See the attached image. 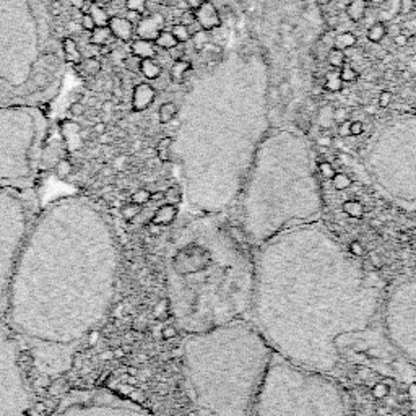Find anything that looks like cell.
I'll return each instance as SVG.
<instances>
[{"instance_id": "obj_1", "label": "cell", "mask_w": 416, "mask_h": 416, "mask_svg": "<svg viewBox=\"0 0 416 416\" xmlns=\"http://www.w3.org/2000/svg\"><path fill=\"white\" fill-rule=\"evenodd\" d=\"M382 282L319 221L294 226L257 248L249 321L275 355L332 376L338 345L369 328Z\"/></svg>"}, {"instance_id": "obj_2", "label": "cell", "mask_w": 416, "mask_h": 416, "mask_svg": "<svg viewBox=\"0 0 416 416\" xmlns=\"http://www.w3.org/2000/svg\"><path fill=\"white\" fill-rule=\"evenodd\" d=\"M120 272L109 216L86 197H65L33 218L3 316L31 342L72 346L108 316Z\"/></svg>"}, {"instance_id": "obj_3", "label": "cell", "mask_w": 416, "mask_h": 416, "mask_svg": "<svg viewBox=\"0 0 416 416\" xmlns=\"http://www.w3.org/2000/svg\"><path fill=\"white\" fill-rule=\"evenodd\" d=\"M164 283L169 311L186 335L241 321L253 306V246L221 215H195L169 239Z\"/></svg>"}, {"instance_id": "obj_4", "label": "cell", "mask_w": 416, "mask_h": 416, "mask_svg": "<svg viewBox=\"0 0 416 416\" xmlns=\"http://www.w3.org/2000/svg\"><path fill=\"white\" fill-rule=\"evenodd\" d=\"M273 350L248 319L186 335L182 367L197 416H253Z\"/></svg>"}, {"instance_id": "obj_5", "label": "cell", "mask_w": 416, "mask_h": 416, "mask_svg": "<svg viewBox=\"0 0 416 416\" xmlns=\"http://www.w3.org/2000/svg\"><path fill=\"white\" fill-rule=\"evenodd\" d=\"M45 0H0V108L41 106L61 95L67 62Z\"/></svg>"}, {"instance_id": "obj_6", "label": "cell", "mask_w": 416, "mask_h": 416, "mask_svg": "<svg viewBox=\"0 0 416 416\" xmlns=\"http://www.w3.org/2000/svg\"><path fill=\"white\" fill-rule=\"evenodd\" d=\"M236 203L238 230L255 249L294 226L316 223L323 210L306 152L291 143L267 148L249 169Z\"/></svg>"}, {"instance_id": "obj_7", "label": "cell", "mask_w": 416, "mask_h": 416, "mask_svg": "<svg viewBox=\"0 0 416 416\" xmlns=\"http://www.w3.org/2000/svg\"><path fill=\"white\" fill-rule=\"evenodd\" d=\"M253 416H348L345 395L328 374L275 355Z\"/></svg>"}, {"instance_id": "obj_8", "label": "cell", "mask_w": 416, "mask_h": 416, "mask_svg": "<svg viewBox=\"0 0 416 416\" xmlns=\"http://www.w3.org/2000/svg\"><path fill=\"white\" fill-rule=\"evenodd\" d=\"M51 122L46 108H0V182L23 186L35 176Z\"/></svg>"}, {"instance_id": "obj_9", "label": "cell", "mask_w": 416, "mask_h": 416, "mask_svg": "<svg viewBox=\"0 0 416 416\" xmlns=\"http://www.w3.org/2000/svg\"><path fill=\"white\" fill-rule=\"evenodd\" d=\"M20 187L0 182V312L6 307L13 270L33 223Z\"/></svg>"}, {"instance_id": "obj_10", "label": "cell", "mask_w": 416, "mask_h": 416, "mask_svg": "<svg viewBox=\"0 0 416 416\" xmlns=\"http://www.w3.org/2000/svg\"><path fill=\"white\" fill-rule=\"evenodd\" d=\"M371 171L379 189L400 203L416 208V142H389L376 150Z\"/></svg>"}, {"instance_id": "obj_11", "label": "cell", "mask_w": 416, "mask_h": 416, "mask_svg": "<svg viewBox=\"0 0 416 416\" xmlns=\"http://www.w3.org/2000/svg\"><path fill=\"white\" fill-rule=\"evenodd\" d=\"M0 416H36L13 330L0 322Z\"/></svg>"}, {"instance_id": "obj_12", "label": "cell", "mask_w": 416, "mask_h": 416, "mask_svg": "<svg viewBox=\"0 0 416 416\" xmlns=\"http://www.w3.org/2000/svg\"><path fill=\"white\" fill-rule=\"evenodd\" d=\"M384 330L397 351L416 366V275L397 285L387 296Z\"/></svg>"}, {"instance_id": "obj_13", "label": "cell", "mask_w": 416, "mask_h": 416, "mask_svg": "<svg viewBox=\"0 0 416 416\" xmlns=\"http://www.w3.org/2000/svg\"><path fill=\"white\" fill-rule=\"evenodd\" d=\"M56 416H154L142 405L109 390L74 392L62 401Z\"/></svg>"}, {"instance_id": "obj_14", "label": "cell", "mask_w": 416, "mask_h": 416, "mask_svg": "<svg viewBox=\"0 0 416 416\" xmlns=\"http://www.w3.org/2000/svg\"><path fill=\"white\" fill-rule=\"evenodd\" d=\"M164 28V17L161 13H150L147 17H142V20L137 23V35L140 40L153 41L157 40L159 33Z\"/></svg>"}, {"instance_id": "obj_15", "label": "cell", "mask_w": 416, "mask_h": 416, "mask_svg": "<svg viewBox=\"0 0 416 416\" xmlns=\"http://www.w3.org/2000/svg\"><path fill=\"white\" fill-rule=\"evenodd\" d=\"M195 18H197L198 25L202 26V30H205V31L215 30V28L221 26V18L218 15V12H216L215 6L210 2V0H207V2L203 3L198 10H195Z\"/></svg>"}, {"instance_id": "obj_16", "label": "cell", "mask_w": 416, "mask_h": 416, "mask_svg": "<svg viewBox=\"0 0 416 416\" xmlns=\"http://www.w3.org/2000/svg\"><path fill=\"white\" fill-rule=\"evenodd\" d=\"M157 98V90L150 83H138L134 88L132 93V109L134 111H145L153 104Z\"/></svg>"}, {"instance_id": "obj_17", "label": "cell", "mask_w": 416, "mask_h": 416, "mask_svg": "<svg viewBox=\"0 0 416 416\" xmlns=\"http://www.w3.org/2000/svg\"><path fill=\"white\" fill-rule=\"evenodd\" d=\"M108 26L114 38H118V40L124 42L132 41L134 25L125 17H111L108 22Z\"/></svg>"}, {"instance_id": "obj_18", "label": "cell", "mask_w": 416, "mask_h": 416, "mask_svg": "<svg viewBox=\"0 0 416 416\" xmlns=\"http://www.w3.org/2000/svg\"><path fill=\"white\" fill-rule=\"evenodd\" d=\"M130 51L134 56H137L138 59H153L157 56V45L153 41L147 40H135L130 45Z\"/></svg>"}, {"instance_id": "obj_19", "label": "cell", "mask_w": 416, "mask_h": 416, "mask_svg": "<svg viewBox=\"0 0 416 416\" xmlns=\"http://www.w3.org/2000/svg\"><path fill=\"white\" fill-rule=\"evenodd\" d=\"M62 49H64L67 65L80 64V62L83 61V56H81V52L79 49V45H77V41L72 40V38H62Z\"/></svg>"}, {"instance_id": "obj_20", "label": "cell", "mask_w": 416, "mask_h": 416, "mask_svg": "<svg viewBox=\"0 0 416 416\" xmlns=\"http://www.w3.org/2000/svg\"><path fill=\"white\" fill-rule=\"evenodd\" d=\"M191 70H192V64L189 61H184V59L174 61L171 70H169V79H171V81H174V83H184Z\"/></svg>"}, {"instance_id": "obj_21", "label": "cell", "mask_w": 416, "mask_h": 416, "mask_svg": "<svg viewBox=\"0 0 416 416\" xmlns=\"http://www.w3.org/2000/svg\"><path fill=\"white\" fill-rule=\"evenodd\" d=\"M366 8H367V2L366 0H351L346 7V15L351 22H361L366 15Z\"/></svg>"}, {"instance_id": "obj_22", "label": "cell", "mask_w": 416, "mask_h": 416, "mask_svg": "<svg viewBox=\"0 0 416 416\" xmlns=\"http://www.w3.org/2000/svg\"><path fill=\"white\" fill-rule=\"evenodd\" d=\"M111 38L113 36V33H111L109 26H96L93 31H90V45H95V46H106L109 45Z\"/></svg>"}, {"instance_id": "obj_23", "label": "cell", "mask_w": 416, "mask_h": 416, "mask_svg": "<svg viewBox=\"0 0 416 416\" xmlns=\"http://www.w3.org/2000/svg\"><path fill=\"white\" fill-rule=\"evenodd\" d=\"M140 74H142L145 79H148L150 81L157 79L163 74L161 65L158 62H154L153 59H143L142 64H140Z\"/></svg>"}, {"instance_id": "obj_24", "label": "cell", "mask_w": 416, "mask_h": 416, "mask_svg": "<svg viewBox=\"0 0 416 416\" xmlns=\"http://www.w3.org/2000/svg\"><path fill=\"white\" fill-rule=\"evenodd\" d=\"M177 113H179V108L176 103H171V101H169V103H163L158 109L159 122L169 124L174 118H176Z\"/></svg>"}, {"instance_id": "obj_25", "label": "cell", "mask_w": 416, "mask_h": 416, "mask_svg": "<svg viewBox=\"0 0 416 416\" xmlns=\"http://www.w3.org/2000/svg\"><path fill=\"white\" fill-rule=\"evenodd\" d=\"M356 36L353 35V33H340V35L335 36V40H333V46H335V49H340V51H345V49H350L356 45Z\"/></svg>"}, {"instance_id": "obj_26", "label": "cell", "mask_w": 416, "mask_h": 416, "mask_svg": "<svg viewBox=\"0 0 416 416\" xmlns=\"http://www.w3.org/2000/svg\"><path fill=\"white\" fill-rule=\"evenodd\" d=\"M88 13L91 17H93L96 26H106V25H108L111 17H108V13H106L104 8L101 6H98V3H95V2L91 3L90 8H88Z\"/></svg>"}, {"instance_id": "obj_27", "label": "cell", "mask_w": 416, "mask_h": 416, "mask_svg": "<svg viewBox=\"0 0 416 416\" xmlns=\"http://www.w3.org/2000/svg\"><path fill=\"white\" fill-rule=\"evenodd\" d=\"M387 36V26L385 23L382 22H377L372 25L369 30H367V40H369L371 42H382L384 41V38Z\"/></svg>"}, {"instance_id": "obj_28", "label": "cell", "mask_w": 416, "mask_h": 416, "mask_svg": "<svg viewBox=\"0 0 416 416\" xmlns=\"http://www.w3.org/2000/svg\"><path fill=\"white\" fill-rule=\"evenodd\" d=\"M154 45H157L158 47H161V49H173V47L179 46V41L174 38V35L171 31H161L158 35L157 40H154Z\"/></svg>"}, {"instance_id": "obj_29", "label": "cell", "mask_w": 416, "mask_h": 416, "mask_svg": "<svg viewBox=\"0 0 416 416\" xmlns=\"http://www.w3.org/2000/svg\"><path fill=\"white\" fill-rule=\"evenodd\" d=\"M80 69L85 72V75H90V77H96L101 72V62L96 59V57H86L80 62Z\"/></svg>"}, {"instance_id": "obj_30", "label": "cell", "mask_w": 416, "mask_h": 416, "mask_svg": "<svg viewBox=\"0 0 416 416\" xmlns=\"http://www.w3.org/2000/svg\"><path fill=\"white\" fill-rule=\"evenodd\" d=\"M323 88L330 93H338V91L343 90V80L340 79V74L337 72H328L326 75V83H323Z\"/></svg>"}, {"instance_id": "obj_31", "label": "cell", "mask_w": 416, "mask_h": 416, "mask_svg": "<svg viewBox=\"0 0 416 416\" xmlns=\"http://www.w3.org/2000/svg\"><path fill=\"white\" fill-rule=\"evenodd\" d=\"M191 38H192V45L197 51L205 49L208 42H210V36H208V31L205 30H198L195 33H192Z\"/></svg>"}, {"instance_id": "obj_32", "label": "cell", "mask_w": 416, "mask_h": 416, "mask_svg": "<svg viewBox=\"0 0 416 416\" xmlns=\"http://www.w3.org/2000/svg\"><path fill=\"white\" fill-rule=\"evenodd\" d=\"M327 62L333 67V69H342V67L345 65V54H343V51L333 47V49H330V52L327 54Z\"/></svg>"}, {"instance_id": "obj_33", "label": "cell", "mask_w": 416, "mask_h": 416, "mask_svg": "<svg viewBox=\"0 0 416 416\" xmlns=\"http://www.w3.org/2000/svg\"><path fill=\"white\" fill-rule=\"evenodd\" d=\"M171 33H173L174 38H176V40H177L179 42H186V41L191 40V31H189V28H187V26L181 25V23H177V25H174V26H173V30H171Z\"/></svg>"}, {"instance_id": "obj_34", "label": "cell", "mask_w": 416, "mask_h": 416, "mask_svg": "<svg viewBox=\"0 0 416 416\" xmlns=\"http://www.w3.org/2000/svg\"><path fill=\"white\" fill-rule=\"evenodd\" d=\"M358 77H360V75H358V72L355 69H351V67H342L340 79L343 80V83H345V81L351 83V81L358 80Z\"/></svg>"}, {"instance_id": "obj_35", "label": "cell", "mask_w": 416, "mask_h": 416, "mask_svg": "<svg viewBox=\"0 0 416 416\" xmlns=\"http://www.w3.org/2000/svg\"><path fill=\"white\" fill-rule=\"evenodd\" d=\"M80 26L83 28V30H86V31H93L95 28H96V23H95V20H93V17H91L88 12H86V13H81Z\"/></svg>"}, {"instance_id": "obj_36", "label": "cell", "mask_w": 416, "mask_h": 416, "mask_svg": "<svg viewBox=\"0 0 416 416\" xmlns=\"http://www.w3.org/2000/svg\"><path fill=\"white\" fill-rule=\"evenodd\" d=\"M415 10V0H399L400 15H408Z\"/></svg>"}, {"instance_id": "obj_37", "label": "cell", "mask_w": 416, "mask_h": 416, "mask_svg": "<svg viewBox=\"0 0 416 416\" xmlns=\"http://www.w3.org/2000/svg\"><path fill=\"white\" fill-rule=\"evenodd\" d=\"M127 8L143 13L145 8H147V0H127Z\"/></svg>"}, {"instance_id": "obj_38", "label": "cell", "mask_w": 416, "mask_h": 416, "mask_svg": "<svg viewBox=\"0 0 416 416\" xmlns=\"http://www.w3.org/2000/svg\"><path fill=\"white\" fill-rule=\"evenodd\" d=\"M193 23H197V18H195V12H182L181 15V25L184 26H192Z\"/></svg>"}, {"instance_id": "obj_39", "label": "cell", "mask_w": 416, "mask_h": 416, "mask_svg": "<svg viewBox=\"0 0 416 416\" xmlns=\"http://www.w3.org/2000/svg\"><path fill=\"white\" fill-rule=\"evenodd\" d=\"M392 99H394V95H392V91L384 90L379 95V106H381V108H387V106H390Z\"/></svg>"}, {"instance_id": "obj_40", "label": "cell", "mask_w": 416, "mask_h": 416, "mask_svg": "<svg viewBox=\"0 0 416 416\" xmlns=\"http://www.w3.org/2000/svg\"><path fill=\"white\" fill-rule=\"evenodd\" d=\"M348 118H350V113H348V109L345 108H338L333 111V119H335L338 124L345 122V120H348Z\"/></svg>"}, {"instance_id": "obj_41", "label": "cell", "mask_w": 416, "mask_h": 416, "mask_svg": "<svg viewBox=\"0 0 416 416\" xmlns=\"http://www.w3.org/2000/svg\"><path fill=\"white\" fill-rule=\"evenodd\" d=\"M140 64H142V59H138L137 56H130L127 61H125V65H127V69L134 70V72H140Z\"/></svg>"}, {"instance_id": "obj_42", "label": "cell", "mask_w": 416, "mask_h": 416, "mask_svg": "<svg viewBox=\"0 0 416 416\" xmlns=\"http://www.w3.org/2000/svg\"><path fill=\"white\" fill-rule=\"evenodd\" d=\"M296 125L303 130V132H309V129H311V122H309V119L304 114H298Z\"/></svg>"}, {"instance_id": "obj_43", "label": "cell", "mask_w": 416, "mask_h": 416, "mask_svg": "<svg viewBox=\"0 0 416 416\" xmlns=\"http://www.w3.org/2000/svg\"><path fill=\"white\" fill-rule=\"evenodd\" d=\"M280 91V98H288L289 93H291V83L289 81H282L278 86Z\"/></svg>"}, {"instance_id": "obj_44", "label": "cell", "mask_w": 416, "mask_h": 416, "mask_svg": "<svg viewBox=\"0 0 416 416\" xmlns=\"http://www.w3.org/2000/svg\"><path fill=\"white\" fill-rule=\"evenodd\" d=\"M142 17H143V13H140V12H135V10H129L127 12V15H125V18H127V20L132 23V25H137V23L142 20Z\"/></svg>"}, {"instance_id": "obj_45", "label": "cell", "mask_w": 416, "mask_h": 416, "mask_svg": "<svg viewBox=\"0 0 416 416\" xmlns=\"http://www.w3.org/2000/svg\"><path fill=\"white\" fill-rule=\"evenodd\" d=\"M394 45L397 46V47H405L406 45H408V36H405L403 33H399V35H395L394 36Z\"/></svg>"}, {"instance_id": "obj_46", "label": "cell", "mask_w": 416, "mask_h": 416, "mask_svg": "<svg viewBox=\"0 0 416 416\" xmlns=\"http://www.w3.org/2000/svg\"><path fill=\"white\" fill-rule=\"evenodd\" d=\"M362 130H365V125L360 120H356V122H351L350 124V134L351 135H361Z\"/></svg>"}, {"instance_id": "obj_47", "label": "cell", "mask_w": 416, "mask_h": 416, "mask_svg": "<svg viewBox=\"0 0 416 416\" xmlns=\"http://www.w3.org/2000/svg\"><path fill=\"white\" fill-rule=\"evenodd\" d=\"M207 0H186V3H187V7L191 8L192 12H195V10H198V8H200L203 3H205Z\"/></svg>"}, {"instance_id": "obj_48", "label": "cell", "mask_w": 416, "mask_h": 416, "mask_svg": "<svg viewBox=\"0 0 416 416\" xmlns=\"http://www.w3.org/2000/svg\"><path fill=\"white\" fill-rule=\"evenodd\" d=\"M70 113L77 115V114H83L85 113V106L79 103V101H75V103L70 104Z\"/></svg>"}, {"instance_id": "obj_49", "label": "cell", "mask_w": 416, "mask_h": 416, "mask_svg": "<svg viewBox=\"0 0 416 416\" xmlns=\"http://www.w3.org/2000/svg\"><path fill=\"white\" fill-rule=\"evenodd\" d=\"M333 40H335V35H333L332 31H327V33H323V35H322V45L323 46H332Z\"/></svg>"}, {"instance_id": "obj_50", "label": "cell", "mask_w": 416, "mask_h": 416, "mask_svg": "<svg viewBox=\"0 0 416 416\" xmlns=\"http://www.w3.org/2000/svg\"><path fill=\"white\" fill-rule=\"evenodd\" d=\"M338 134H340L342 137H348V135H351L350 134V122H348V120L340 124V127H338Z\"/></svg>"}, {"instance_id": "obj_51", "label": "cell", "mask_w": 416, "mask_h": 416, "mask_svg": "<svg viewBox=\"0 0 416 416\" xmlns=\"http://www.w3.org/2000/svg\"><path fill=\"white\" fill-rule=\"evenodd\" d=\"M269 98H270V101H272V103L275 104V103H278V99H280V91H278V88H273L269 91Z\"/></svg>"}, {"instance_id": "obj_52", "label": "cell", "mask_w": 416, "mask_h": 416, "mask_svg": "<svg viewBox=\"0 0 416 416\" xmlns=\"http://www.w3.org/2000/svg\"><path fill=\"white\" fill-rule=\"evenodd\" d=\"M280 30H282L283 35H289V33H293V26L289 25V23H282Z\"/></svg>"}, {"instance_id": "obj_53", "label": "cell", "mask_w": 416, "mask_h": 416, "mask_svg": "<svg viewBox=\"0 0 416 416\" xmlns=\"http://www.w3.org/2000/svg\"><path fill=\"white\" fill-rule=\"evenodd\" d=\"M157 2L159 3V6L173 7V6H176V3H177V0H157Z\"/></svg>"}, {"instance_id": "obj_54", "label": "cell", "mask_w": 416, "mask_h": 416, "mask_svg": "<svg viewBox=\"0 0 416 416\" xmlns=\"http://www.w3.org/2000/svg\"><path fill=\"white\" fill-rule=\"evenodd\" d=\"M70 2H72V6H74V7H77V8H81V7L85 6V2H86V0H70Z\"/></svg>"}, {"instance_id": "obj_55", "label": "cell", "mask_w": 416, "mask_h": 416, "mask_svg": "<svg viewBox=\"0 0 416 416\" xmlns=\"http://www.w3.org/2000/svg\"><path fill=\"white\" fill-rule=\"evenodd\" d=\"M406 31H408L410 35H411V33H416V20L408 23V30H406Z\"/></svg>"}, {"instance_id": "obj_56", "label": "cell", "mask_w": 416, "mask_h": 416, "mask_svg": "<svg viewBox=\"0 0 416 416\" xmlns=\"http://www.w3.org/2000/svg\"><path fill=\"white\" fill-rule=\"evenodd\" d=\"M366 113L367 114H376L377 108H374V106H366Z\"/></svg>"}, {"instance_id": "obj_57", "label": "cell", "mask_w": 416, "mask_h": 416, "mask_svg": "<svg viewBox=\"0 0 416 416\" xmlns=\"http://www.w3.org/2000/svg\"><path fill=\"white\" fill-rule=\"evenodd\" d=\"M410 72H416V61L410 62Z\"/></svg>"}, {"instance_id": "obj_58", "label": "cell", "mask_w": 416, "mask_h": 416, "mask_svg": "<svg viewBox=\"0 0 416 416\" xmlns=\"http://www.w3.org/2000/svg\"><path fill=\"white\" fill-rule=\"evenodd\" d=\"M328 142H330V138H328V137L319 138V143H322V145H328Z\"/></svg>"}, {"instance_id": "obj_59", "label": "cell", "mask_w": 416, "mask_h": 416, "mask_svg": "<svg viewBox=\"0 0 416 416\" xmlns=\"http://www.w3.org/2000/svg\"><path fill=\"white\" fill-rule=\"evenodd\" d=\"M104 129H106L104 124H98V125H96V130H98V132H104Z\"/></svg>"}, {"instance_id": "obj_60", "label": "cell", "mask_w": 416, "mask_h": 416, "mask_svg": "<svg viewBox=\"0 0 416 416\" xmlns=\"http://www.w3.org/2000/svg\"><path fill=\"white\" fill-rule=\"evenodd\" d=\"M371 2H374V3H382V2H385V0H371Z\"/></svg>"}]
</instances>
